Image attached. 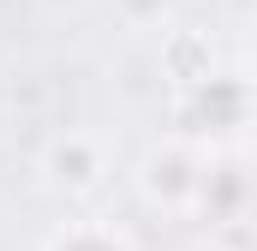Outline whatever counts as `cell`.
Returning <instances> with one entry per match:
<instances>
[{
    "instance_id": "2",
    "label": "cell",
    "mask_w": 257,
    "mask_h": 251,
    "mask_svg": "<svg viewBox=\"0 0 257 251\" xmlns=\"http://www.w3.org/2000/svg\"><path fill=\"white\" fill-rule=\"evenodd\" d=\"M42 174H48V186L66 191V197L96 191V186H102V174H108L102 144H96L90 132H60V138H48V150H42Z\"/></svg>"
},
{
    "instance_id": "6",
    "label": "cell",
    "mask_w": 257,
    "mask_h": 251,
    "mask_svg": "<svg viewBox=\"0 0 257 251\" xmlns=\"http://www.w3.org/2000/svg\"><path fill=\"white\" fill-rule=\"evenodd\" d=\"M54 6H90V0H54Z\"/></svg>"
},
{
    "instance_id": "3",
    "label": "cell",
    "mask_w": 257,
    "mask_h": 251,
    "mask_svg": "<svg viewBox=\"0 0 257 251\" xmlns=\"http://www.w3.org/2000/svg\"><path fill=\"white\" fill-rule=\"evenodd\" d=\"M162 66H168L174 84H197V78H209V42L197 30H174L168 48H162Z\"/></svg>"
},
{
    "instance_id": "4",
    "label": "cell",
    "mask_w": 257,
    "mask_h": 251,
    "mask_svg": "<svg viewBox=\"0 0 257 251\" xmlns=\"http://www.w3.org/2000/svg\"><path fill=\"white\" fill-rule=\"evenodd\" d=\"M42 251H132L114 227H96V221H72V227H60L54 239Z\"/></svg>"
},
{
    "instance_id": "5",
    "label": "cell",
    "mask_w": 257,
    "mask_h": 251,
    "mask_svg": "<svg viewBox=\"0 0 257 251\" xmlns=\"http://www.w3.org/2000/svg\"><path fill=\"white\" fill-rule=\"evenodd\" d=\"M114 12L126 18L132 30H144V24H156V18L168 12V0H114Z\"/></svg>"
},
{
    "instance_id": "1",
    "label": "cell",
    "mask_w": 257,
    "mask_h": 251,
    "mask_svg": "<svg viewBox=\"0 0 257 251\" xmlns=\"http://www.w3.org/2000/svg\"><path fill=\"white\" fill-rule=\"evenodd\" d=\"M197 174H203V162H197L180 138L174 144H150L138 156V197L156 203V209H192Z\"/></svg>"
}]
</instances>
